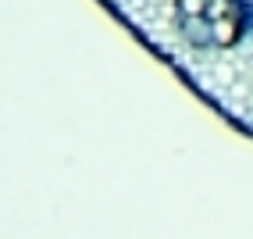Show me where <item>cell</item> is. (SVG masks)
Returning <instances> with one entry per match:
<instances>
[{"label":"cell","mask_w":253,"mask_h":239,"mask_svg":"<svg viewBox=\"0 0 253 239\" xmlns=\"http://www.w3.org/2000/svg\"><path fill=\"white\" fill-rule=\"evenodd\" d=\"M171 25L196 54H228L253 36V0H171Z\"/></svg>","instance_id":"1"}]
</instances>
